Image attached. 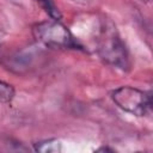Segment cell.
<instances>
[{
  "label": "cell",
  "instance_id": "4",
  "mask_svg": "<svg viewBox=\"0 0 153 153\" xmlns=\"http://www.w3.org/2000/svg\"><path fill=\"white\" fill-rule=\"evenodd\" d=\"M35 151L42 152V153H50V152H60L61 151V143L57 140L50 139L44 140L35 143Z\"/></svg>",
  "mask_w": 153,
  "mask_h": 153
},
{
  "label": "cell",
  "instance_id": "8",
  "mask_svg": "<svg viewBox=\"0 0 153 153\" xmlns=\"http://www.w3.org/2000/svg\"><path fill=\"white\" fill-rule=\"evenodd\" d=\"M73 1H84V0H73Z\"/></svg>",
  "mask_w": 153,
  "mask_h": 153
},
{
  "label": "cell",
  "instance_id": "7",
  "mask_svg": "<svg viewBox=\"0 0 153 153\" xmlns=\"http://www.w3.org/2000/svg\"><path fill=\"white\" fill-rule=\"evenodd\" d=\"M141 1H145V2H148V1H151V0H141Z\"/></svg>",
  "mask_w": 153,
  "mask_h": 153
},
{
  "label": "cell",
  "instance_id": "3",
  "mask_svg": "<svg viewBox=\"0 0 153 153\" xmlns=\"http://www.w3.org/2000/svg\"><path fill=\"white\" fill-rule=\"evenodd\" d=\"M112 102L123 111L134 116H148L152 111V97L149 92L133 86H121L111 92Z\"/></svg>",
  "mask_w": 153,
  "mask_h": 153
},
{
  "label": "cell",
  "instance_id": "5",
  "mask_svg": "<svg viewBox=\"0 0 153 153\" xmlns=\"http://www.w3.org/2000/svg\"><path fill=\"white\" fill-rule=\"evenodd\" d=\"M36 1L44 10V12H47L49 14V17L51 19H55V20H60L61 19V13H60L59 8L55 6V4L51 0H36Z\"/></svg>",
  "mask_w": 153,
  "mask_h": 153
},
{
  "label": "cell",
  "instance_id": "6",
  "mask_svg": "<svg viewBox=\"0 0 153 153\" xmlns=\"http://www.w3.org/2000/svg\"><path fill=\"white\" fill-rule=\"evenodd\" d=\"M14 98V88L11 84L0 79V102L11 103Z\"/></svg>",
  "mask_w": 153,
  "mask_h": 153
},
{
  "label": "cell",
  "instance_id": "2",
  "mask_svg": "<svg viewBox=\"0 0 153 153\" xmlns=\"http://www.w3.org/2000/svg\"><path fill=\"white\" fill-rule=\"evenodd\" d=\"M32 35L37 42L49 48L80 49L78 41L60 20L50 19L35 24L32 26Z\"/></svg>",
  "mask_w": 153,
  "mask_h": 153
},
{
  "label": "cell",
  "instance_id": "1",
  "mask_svg": "<svg viewBox=\"0 0 153 153\" xmlns=\"http://www.w3.org/2000/svg\"><path fill=\"white\" fill-rule=\"evenodd\" d=\"M97 51L105 63L122 71L129 69L130 61L128 50L124 42L118 36L116 27L111 23H108L102 27L98 36Z\"/></svg>",
  "mask_w": 153,
  "mask_h": 153
}]
</instances>
